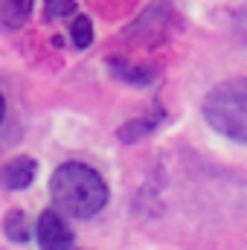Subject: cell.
Returning <instances> with one entry per match:
<instances>
[{"label":"cell","instance_id":"1","mask_svg":"<svg viewBox=\"0 0 247 250\" xmlns=\"http://www.w3.org/2000/svg\"><path fill=\"white\" fill-rule=\"evenodd\" d=\"M50 195L56 207L73 215V218H90L96 215L105 201H108V187L99 172H93L84 163H64L50 178Z\"/></svg>","mask_w":247,"mask_h":250},{"label":"cell","instance_id":"2","mask_svg":"<svg viewBox=\"0 0 247 250\" xmlns=\"http://www.w3.org/2000/svg\"><path fill=\"white\" fill-rule=\"evenodd\" d=\"M204 120L221 137L247 146V79L215 84L204 99Z\"/></svg>","mask_w":247,"mask_h":250},{"label":"cell","instance_id":"3","mask_svg":"<svg viewBox=\"0 0 247 250\" xmlns=\"http://www.w3.org/2000/svg\"><path fill=\"white\" fill-rule=\"evenodd\" d=\"M35 233H38L41 250H70V245H73V236L59 212H41Z\"/></svg>","mask_w":247,"mask_h":250},{"label":"cell","instance_id":"4","mask_svg":"<svg viewBox=\"0 0 247 250\" xmlns=\"http://www.w3.org/2000/svg\"><path fill=\"white\" fill-rule=\"evenodd\" d=\"M35 172H38V163L32 157H15L0 169V184L12 192H18V189H26L35 181Z\"/></svg>","mask_w":247,"mask_h":250},{"label":"cell","instance_id":"5","mask_svg":"<svg viewBox=\"0 0 247 250\" xmlns=\"http://www.w3.org/2000/svg\"><path fill=\"white\" fill-rule=\"evenodd\" d=\"M108 67H111V73H114L120 82H128V84H134V87H148V84H154V79H157V70L140 67V64L108 62Z\"/></svg>","mask_w":247,"mask_h":250},{"label":"cell","instance_id":"6","mask_svg":"<svg viewBox=\"0 0 247 250\" xmlns=\"http://www.w3.org/2000/svg\"><path fill=\"white\" fill-rule=\"evenodd\" d=\"M163 117H166L163 111H154L151 117H143V120H131V123H125L123 128H120V134H117V137H120L123 143H137V140L148 137V134H151L157 125L163 123Z\"/></svg>","mask_w":247,"mask_h":250},{"label":"cell","instance_id":"7","mask_svg":"<svg viewBox=\"0 0 247 250\" xmlns=\"http://www.w3.org/2000/svg\"><path fill=\"white\" fill-rule=\"evenodd\" d=\"M32 0H0V23L9 29H21L29 21Z\"/></svg>","mask_w":247,"mask_h":250},{"label":"cell","instance_id":"8","mask_svg":"<svg viewBox=\"0 0 247 250\" xmlns=\"http://www.w3.org/2000/svg\"><path fill=\"white\" fill-rule=\"evenodd\" d=\"M3 233H6L9 242L26 245V242H29V221H26V215H23L21 209H12V212L3 218Z\"/></svg>","mask_w":247,"mask_h":250},{"label":"cell","instance_id":"9","mask_svg":"<svg viewBox=\"0 0 247 250\" xmlns=\"http://www.w3.org/2000/svg\"><path fill=\"white\" fill-rule=\"evenodd\" d=\"M70 38H73V44H76L79 50H87V47L93 44V23H90V18L79 15V18L73 21V26H70Z\"/></svg>","mask_w":247,"mask_h":250},{"label":"cell","instance_id":"10","mask_svg":"<svg viewBox=\"0 0 247 250\" xmlns=\"http://www.w3.org/2000/svg\"><path fill=\"white\" fill-rule=\"evenodd\" d=\"M76 12V0H44V18L47 21H59Z\"/></svg>","mask_w":247,"mask_h":250},{"label":"cell","instance_id":"11","mask_svg":"<svg viewBox=\"0 0 247 250\" xmlns=\"http://www.w3.org/2000/svg\"><path fill=\"white\" fill-rule=\"evenodd\" d=\"M3 117H6V102H3V96H0V123H3Z\"/></svg>","mask_w":247,"mask_h":250}]
</instances>
